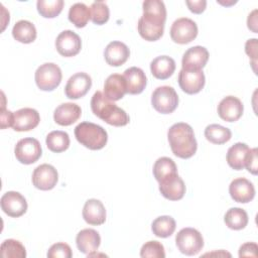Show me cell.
<instances>
[{"label":"cell","mask_w":258,"mask_h":258,"mask_svg":"<svg viewBox=\"0 0 258 258\" xmlns=\"http://www.w3.org/2000/svg\"><path fill=\"white\" fill-rule=\"evenodd\" d=\"M143 15L139 18L137 28L140 36L147 41L158 40L164 31L166 8L160 0H146L142 4Z\"/></svg>","instance_id":"obj_1"},{"label":"cell","mask_w":258,"mask_h":258,"mask_svg":"<svg viewBox=\"0 0 258 258\" xmlns=\"http://www.w3.org/2000/svg\"><path fill=\"white\" fill-rule=\"evenodd\" d=\"M167 139L172 153L182 159L195 155L198 143L190 125L179 122L173 124L167 132Z\"/></svg>","instance_id":"obj_2"},{"label":"cell","mask_w":258,"mask_h":258,"mask_svg":"<svg viewBox=\"0 0 258 258\" xmlns=\"http://www.w3.org/2000/svg\"><path fill=\"white\" fill-rule=\"evenodd\" d=\"M91 109L95 116L112 126H125L130 121L127 113L107 99L104 93L100 91H97L93 95L91 99Z\"/></svg>","instance_id":"obj_3"},{"label":"cell","mask_w":258,"mask_h":258,"mask_svg":"<svg viewBox=\"0 0 258 258\" xmlns=\"http://www.w3.org/2000/svg\"><path fill=\"white\" fill-rule=\"evenodd\" d=\"M75 137L83 146L91 150H100L108 141L107 131L92 122H82L75 128Z\"/></svg>","instance_id":"obj_4"},{"label":"cell","mask_w":258,"mask_h":258,"mask_svg":"<svg viewBox=\"0 0 258 258\" xmlns=\"http://www.w3.org/2000/svg\"><path fill=\"white\" fill-rule=\"evenodd\" d=\"M61 70L53 62L40 64L34 75L36 86L41 91L45 92H50L56 89L61 82Z\"/></svg>","instance_id":"obj_5"},{"label":"cell","mask_w":258,"mask_h":258,"mask_svg":"<svg viewBox=\"0 0 258 258\" xmlns=\"http://www.w3.org/2000/svg\"><path fill=\"white\" fill-rule=\"evenodd\" d=\"M177 249L186 256L197 255L204 247V238L195 228H183L175 236Z\"/></svg>","instance_id":"obj_6"},{"label":"cell","mask_w":258,"mask_h":258,"mask_svg":"<svg viewBox=\"0 0 258 258\" xmlns=\"http://www.w3.org/2000/svg\"><path fill=\"white\" fill-rule=\"evenodd\" d=\"M152 107L161 114L172 113L178 105V96L169 86H161L154 90L151 96Z\"/></svg>","instance_id":"obj_7"},{"label":"cell","mask_w":258,"mask_h":258,"mask_svg":"<svg viewBox=\"0 0 258 258\" xmlns=\"http://www.w3.org/2000/svg\"><path fill=\"white\" fill-rule=\"evenodd\" d=\"M16 159L22 164H32L36 162L41 154L42 149L39 141L32 137L20 139L14 148Z\"/></svg>","instance_id":"obj_8"},{"label":"cell","mask_w":258,"mask_h":258,"mask_svg":"<svg viewBox=\"0 0 258 258\" xmlns=\"http://www.w3.org/2000/svg\"><path fill=\"white\" fill-rule=\"evenodd\" d=\"M198 35L197 23L186 17L176 19L170 27V37L175 43L186 44L192 41Z\"/></svg>","instance_id":"obj_9"},{"label":"cell","mask_w":258,"mask_h":258,"mask_svg":"<svg viewBox=\"0 0 258 258\" xmlns=\"http://www.w3.org/2000/svg\"><path fill=\"white\" fill-rule=\"evenodd\" d=\"M2 211L11 218H18L27 211V202L18 191H6L0 200Z\"/></svg>","instance_id":"obj_10"},{"label":"cell","mask_w":258,"mask_h":258,"mask_svg":"<svg viewBox=\"0 0 258 258\" xmlns=\"http://www.w3.org/2000/svg\"><path fill=\"white\" fill-rule=\"evenodd\" d=\"M55 48L64 57L75 56L82 48L81 37L73 30H63L55 39Z\"/></svg>","instance_id":"obj_11"},{"label":"cell","mask_w":258,"mask_h":258,"mask_svg":"<svg viewBox=\"0 0 258 258\" xmlns=\"http://www.w3.org/2000/svg\"><path fill=\"white\" fill-rule=\"evenodd\" d=\"M58 180V173L56 169L47 163L38 165L32 173V183L40 190L52 189Z\"/></svg>","instance_id":"obj_12"},{"label":"cell","mask_w":258,"mask_h":258,"mask_svg":"<svg viewBox=\"0 0 258 258\" xmlns=\"http://www.w3.org/2000/svg\"><path fill=\"white\" fill-rule=\"evenodd\" d=\"M205 82L206 79L202 70L188 71L181 69L178 74V85L188 95L200 93L205 86Z\"/></svg>","instance_id":"obj_13"},{"label":"cell","mask_w":258,"mask_h":258,"mask_svg":"<svg viewBox=\"0 0 258 258\" xmlns=\"http://www.w3.org/2000/svg\"><path fill=\"white\" fill-rule=\"evenodd\" d=\"M92 87V79L86 73H76L64 87V94L69 99L77 100L84 97Z\"/></svg>","instance_id":"obj_14"},{"label":"cell","mask_w":258,"mask_h":258,"mask_svg":"<svg viewBox=\"0 0 258 258\" xmlns=\"http://www.w3.org/2000/svg\"><path fill=\"white\" fill-rule=\"evenodd\" d=\"M40 121L39 113L32 108H22L14 112L12 128L17 132L30 131L34 129Z\"/></svg>","instance_id":"obj_15"},{"label":"cell","mask_w":258,"mask_h":258,"mask_svg":"<svg viewBox=\"0 0 258 258\" xmlns=\"http://www.w3.org/2000/svg\"><path fill=\"white\" fill-rule=\"evenodd\" d=\"M244 106L240 99L234 96H227L218 105V114L226 122H235L243 115Z\"/></svg>","instance_id":"obj_16"},{"label":"cell","mask_w":258,"mask_h":258,"mask_svg":"<svg viewBox=\"0 0 258 258\" xmlns=\"http://www.w3.org/2000/svg\"><path fill=\"white\" fill-rule=\"evenodd\" d=\"M209 51L206 47L196 45L189 47L182 55L181 67L183 70L197 71L202 70L208 62Z\"/></svg>","instance_id":"obj_17"},{"label":"cell","mask_w":258,"mask_h":258,"mask_svg":"<svg viewBox=\"0 0 258 258\" xmlns=\"http://www.w3.org/2000/svg\"><path fill=\"white\" fill-rule=\"evenodd\" d=\"M229 194L235 202L247 204L254 199L255 187L247 178L239 177L231 181L229 185Z\"/></svg>","instance_id":"obj_18"},{"label":"cell","mask_w":258,"mask_h":258,"mask_svg":"<svg viewBox=\"0 0 258 258\" xmlns=\"http://www.w3.org/2000/svg\"><path fill=\"white\" fill-rule=\"evenodd\" d=\"M159 190L165 199L179 201L185 194V184L178 174H174L159 182Z\"/></svg>","instance_id":"obj_19"},{"label":"cell","mask_w":258,"mask_h":258,"mask_svg":"<svg viewBox=\"0 0 258 258\" xmlns=\"http://www.w3.org/2000/svg\"><path fill=\"white\" fill-rule=\"evenodd\" d=\"M130 56L129 47L121 41L110 42L104 51L106 62L111 67H120L124 64Z\"/></svg>","instance_id":"obj_20"},{"label":"cell","mask_w":258,"mask_h":258,"mask_svg":"<svg viewBox=\"0 0 258 258\" xmlns=\"http://www.w3.org/2000/svg\"><path fill=\"white\" fill-rule=\"evenodd\" d=\"M81 107L75 103H62L53 112V120L60 126H70L81 117Z\"/></svg>","instance_id":"obj_21"},{"label":"cell","mask_w":258,"mask_h":258,"mask_svg":"<svg viewBox=\"0 0 258 258\" xmlns=\"http://www.w3.org/2000/svg\"><path fill=\"white\" fill-rule=\"evenodd\" d=\"M83 218L89 225L100 226L106 221V209L97 199L88 200L83 208Z\"/></svg>","instance_id":"obj_22"},{"label":"cell","mask_w":258,"mask_h":258,"mask_svg":"<svg viewBox=\"0 0 258 258\" xmlns=\"http://www.w3.org/2000/svg\"><path fill=\"white\" fill-rule=\"evenodd\" d=\"M76 244L80 252L90 255L98 250L101 244V237L94 229H83L76 237Z\"/></svg>","instance_id":"obj_23"},{"label":"cell","mask_w":258,"mask_h":258,"mask_svg":"<svg viewBox=\"0 0 258 258\" xmlns=\"http://www.w3.org/2000/svg\"><path fill=\"white\" fill-rule=\"evenodd\" d=\"M123 77L126 82L128 94L138 95L144 91L147 84V79L145 73L140 68L131 67L125 70Z\"/></svg>","instance_id":"obj_24"},{"label":"cell","mask_w":258,"mask_h":258,"mask_svg":"<svg viewBox=\"0 0 258 258\" xmlns=\"http://www.w3.org/2000/svg\"><path fill=\"white\" fill-rule=\"evenodd\" d=\"M127 93L126 82L123 76L119 74L110 75L104 84V95L110 101H118Z\"/></svg>","instance_id":"obj_25"},{"label":"cell","mask_w":258,"mask_h":258,"mask_svg":"<svg viewBox=\"0 0 258 258\" xmlns=\"http://www.w3.org/2000/svg\"><path fill=\"white\" fill-rule=\"evenodd\" d=\"M250 148L246 143L237 142L227 152V162L235 170H242L245 167Z\"/></svg>","instance_id":"obj_26"},{"label":"cell","mask_w":258,"mask_h":258,"mask_svg":"<svg viewBox=\"0 0 258 258\" xmlns=\"http://www.w3.org/2000/svg\"><path fill=\"white\" fill-rule=\"evenodd\" d=\"M150 71L154 78L158 80H166L172 76L175 71V61L167 55L155 57L150 63Z\"/></svg>","instance_id":"obj_27"},{"label":"cell","mask_w":258,"mask_h":258,"mask_svg":"<svg viewBox=\"0 0 258 258\" xmlns=\"http://www.w3.org/2000/svg\"><path fill=\"white\" fill-rule=\"evenodd\" d=\"M12 36L21 43H31L36 38V28L28 20H19L12 28Z\"/></svg>","instance_id":"obj_28"},{"label":"cell","mask_w":258,"mask_h":258,"mask_svg":"<svg viewBox=\"0 0 258 258\" xmlns=\"http://www.w3.org/2000/svg\"><path fill=\"white\" fill-rule=\"evenodd\" d=\"M152 171L155 179L158 182H160L166 177L177 174V167L175 162L171 158L163 156V157H159L155 161Z\"/></svg>","instance_id":"obj_29"},{"label":"cell","mask_w":258,"mask_h":258,"mask_svg":"<svg viewBox=\"0 0 258 258\" xmlns=\"http://www.w3.org/2000/svg\"><path fill=\"white\" fill-rule=\"evenodd\" d=\"M248 215L241 208H231L227 211L224 217L226 226L232 230H242L248 224Z\"/></svg>","instance_id":"obj_30"},{"label":"cell","mask_w":258,"mask_h":258,"mask_svg":"<svg viewBox=\"0 0 258 258\" xmlns=\"http://www.w3.org/2000/svg\"><path fill=\"white\" fill-rule=\"evenodd\" d=\"M70 136L67 132L60 131V130H55L51 131L47 134L45 143L47 148L55 153L62 152L67 150L70 146Z\"/></svg>","instance_id":"obj_31"},{"label":"cell","mask_w":258,"mask_h":258,"mask_svg":"<svg viewBox=\"0 0 258 258\" xmlns=\"http://www.w3.org/2000/svg\"><path fill=\"white\" fill-rule=\"evenodd\" d=\"M176 228L174 219L170 216H160L156 218L151 225V230L156 237L167 238L173 234Z\"/></svg>","instance_id":"obj_32"},{"label":"cell","mask_w":258,"mask_h":258,"mask_svg":"<svg viewBox=\"0 0 258 258\" xmlns=\"http://www.w3.org/2000/svg\"><path fill=\"white\" fill-rule=\"evenodd\" d=\"M205 137L213 144H224L232 137V132L229 128L219 124L208 125L205 129Z\"/></svg>","instance_id":"obj_33"},{"label":"cell","mask_w":258,"mask_h":258,"mask_svg":"<svg viewBox=\"0 0 258 258\" xmlns=\"http://www.w3.org/2000/svg\"><path fill=\"white\" fill-rule=\"evenodd\" d=\"M91 19L90 8L84 3H75L69 10V20L78 28L85 27Z\"/></svg>","instance_id":"obj_34"},{"label":"cell","mask_w":258,"mask_h":258,"mask_svg":"<svg viewBox=\"0 0 258 258\" xmlns=\"http://www.w3.org/2000/svg\"><path fill=\"white\" fill-rule=\"evenodd\" d=\"M0 253L3 258H25V247L18 240H4L0 246Z\"/></svg>","instance_id":"obj_35"},{"label":"cell","mask_w":258,"mask_h":258,"mask_svg":"<svg viewBox=\"0 0 258 258\" xmlns=\"http://www.w3.org/2000/svg\"><path fill=\"white\" fill-rule=\"evenodd\" d=\"M38 13L44 18H54L60 14L63 8L62 0H38L36 2Z\"/></svg>","instance_id":"obj_36"},{"label":"cell","mask_w":258,"mask_h":258,"mask_svg":"<svg viewBox=\"0 0 258 258\" xmlns=\"http://www.w3.org/2000/svg\"><path fill=\"white\" fill-rule=\"evenodd\" d=\"M91 20L94 24L102 25L105 24L110 17V11L108 5L103 1H96L94 2L91 7Z\"/></svg>","instance_id":"obj_37"},{"label":"cell","mask_w":258,"mask_h":258,"mask_svg":"<svg viewBox=\"0 0 258 258\" xmlns=\"http://www.w3.org/2000/svg\"><path fill=\"white\" fill-rule=\"evenodd\" d=\"M142 258H164L165 251L163 245L158 241H148L140 249Z\"/></svg>","instance_id":"obj_38"},{"label":"cell","mask_w":258,"mask_h":258,"mask_svg":"<svg viewBox=\"0 0 258 258\" xmlns=\"http://www.w3.org/2000/svg\"><path fill=\"white\" fill-rule=\"evenodd\" d=\"M46 255L48 258H71L73 252L67 243L59 242L51 245Z\"/></svg>","instance_id":"obj_39"},{"label":"cell","mask_w":258,"mask_h":258,"mask_svg":"<svg viewBox=\"0 0 258 258\" xmlns=\"http://www.w3.org/2000/svg\"><path fill=\"white\" fill-rule=\"evenodd\" d=\"M257 155H258V149L257 148L250 149L247 160H246V164H245V167L247 168V170L250 173L254 174V175H256L257 172H258V158H257Z\"/></svg>","instance_id":"obj_40"},{"label":"cell","mask_w":258,"mask_h":258,"mask_svg":"<svg viewBox=\"0 0 258 258\" xmlns=\"http://www.w3.org/2000/svg\"><path fill=\"white\" fill-rule=\"evenodd\" d=\"M258 246L254 242H247L240 246L239 257H257Z\"/></svg>","instance_id":"obj_41"},{"label":"cell","mask_w":258,"mask_h":258,"mask_svg":"<svg viewBox=\"0 0 258 258\" xmlns=\"http://www.w3.org/2000/svg\"><path fill=\"white\" fill-rule=\"evenodd\" d=\"M13 116H14V113H12L9 110H6L5 105L3 104L2 108H1V116H0V127H1V129H5L7 127H12Z\"/></svg>","instance_id":"obj_42"},{"label":"cell","mask_w":258,"mask_h":258,"mask_svg":"<svg viewBox=\"0 0 258 258\" xmlns=\"http://www.w3.org/2000/svg\"><path fill=\"white\" fill-rule=\"evenodd\" d=\"M185 4L187 5L190 12L195 14H201L205 11L207 7V1L206 0H198V1H190L186 0Z\"/></svg>","instance_id":"obj_43"},{"label":"cell","mask_w":258,"mask_h":258,"mask_svg":"<svg viewBox=\"0 0 258 258\" xmlns=\"http://www.w3.org/2000/svg\"><path fill=\"white\" fill-rule=\"evenodd\" d=\"M245 51L253 59V64L256 63L257 60V39L252 38L248 39L245 44Z\"/></svg>","instance_id":"obj_44"},{"label":"cell","mask_w":258,"mask_h":258,"mask_svg":"<svg viewBox=\"0 0 258 258\" xmlns=\"http://www.w3.org/2000/svg\"><path fill=\"white\" fill-rule=\"evenodd\" d=\"M247 26L253 32H257V9L253 10L247 18Z\"/></svg>","instance_id":"obj_45"}]
</instances>
